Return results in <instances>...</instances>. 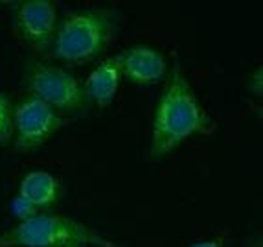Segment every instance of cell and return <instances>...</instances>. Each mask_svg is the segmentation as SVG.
Returning <instances> with one entry per match:
<instances>
[{"label": "cell", "instance_id": "ba28073f", "mask_svg": "<svg viewBox=\"0 0 263 247\" xmlns=\"http://www.w3.org/2000/svg\"><path fill=\"white\" fill-rule=\"evenodd\" d=\"M120 78H122V63L120 56H110L101 61L98 68L90 72L87 81L83 83L85 94L88 102L96 103L98 107H107L118 91Z\"/></svg>", "mask_w": 263, "mask_h": 247}, {"label": "cell", "instance_id": "30bf717a", "mask_svg": "<svg viewBox=\"0 0 263 247\" xmlns=\"http://www.w3.org/2000/svg\"><path fill=\"white\" fill-rule=\"evenodd\" d=\"M13 142V105L6 94L0 93V146Z\"/></svg>", "mask_w": 263, "mask_h": 247}, {"label": "cell", "instance_id": "277c9868", "mask_svg": "<svg viewBox=\"0 0 263 247\" xmlns=\"http://www.w3.org/2000/svg\"><path fill=\"white\" fill-rule=\"evenodd\" d=\"M24 87L30 96L39 98L57 113H85L88 98L83 83L72 72L43 61H31L24 74Z\"/></svg>", "mask_w": 263, "mask_h": 247}, {"label": "cell", "instance_id": "4fadbf2b", "mask_svg": "<svg viewBox=\"0 0 263 247\" xmlns=\"http://www.w3.org/2000/svg\"><path fill=\"white\" fill-rule=\"evenodd\" d=\"M190 247H221V240H204V242H197Z\"/></svg>", "mask_w": 263, "mask_h": 247}, {"label": "cell", "instance_id": "52a82bcc", "mask_svg": "<svg viewBox=\"0 0 263 247\" xmlns=\"http://www.w3.org/2000/svg\"><path fill=\"white\" fill-rule=\"evenodd\" d=\"M122 76H125L131 83L153 85L164 80L167 74V63L158 50L138 44L120 54Z\"/></svg>", "mask_w": 263, "mask_h": 247}, {"label": "cell", "instance_id": "8fae6325", "mask_svg": "<svg viewBox=\"0 0 263 247\" xmlns=\"http://www.w3.org/2000/svg\"><path fill=\"white\" fill-rule=\"evenodd\" d=\"M11 210H13V214L21 221L28 220V218L35 216L37 214V208L33 207V205L28 203L26 199H22L21 196H15V198L11 199Z\"/></svg>", "mask_w": 263, "mask_h": 247}, {"label": "cell", "instance_id": "7c38bea8", "mask_svg": "<svg viewBox=\"0 0 263 247\" xmlns=\"http://www.w3.org/2000/svg\"><path fill=\"white\" fill-rule=\"evenodd\" d=\"M250 91L254 94H258V96H261V91H263V85H261V68H258V70L252 74V78H250Z\"/></svg>", "mask_w": 263, "mask_h": 247}, {"label": "cell", "instance_id": "6da1fadb", "mask_svg": "<svg viewBox=\"0 0 263 247\" xmlns=\"http://www.w3.org/2000/svg\"><path fill=\"white\" fill-rule=\"evenodd\" d=\"M215 122L199 103L197 94L175 61L155 109L149 159L160 161L193 135H210Z\"/></svg>", "mask_w": 263, "mask_h": 247}, {"label": "cell", "instance_id": "5b68a950", "mask_svg": "<svg viewBox=\"0 0 263 247\" xmlns=\"http://www.w3.org/2000/svg\"><path fill=\"white\" fill-rule=\"evenodd\" d=\"M66 123V118L39 98L28 96L13 107V146L18 151H35Z\"/></svg>", "mask_w": 263, "mask_h": 247}, {"label": "cell", "instance_id": "7a4b0ae2", "mask_svg": "<svg viewBox=\"0 0 263 247\" xmlns=\"http://www.w3.org/2000/svg\"><path fill=\"white\" fill-rule=\"evenodd\" d=\"M118 30V19L110 9H79L57 22L52 58L63 63H87L107 50Z\"/></svg>", "mask_w": 263, "mask_h": 247}, {"label": "cell", "instance_id": "5bb4252c", "mask_svg": "<svg viewBox=\"0 0 263 247\" xmlns=\"http://www.w3.org/2000/svg\"><path fill=\"white\" fill-rule=\"evenodd\" d=\"M59 247H81V245H59Z\"/></svg>", "mask_w": 263, "mask_h": 247}, {"label": "cell", "instance_id": "8992f818", "mask_svg": "<svg viewBox=\"0 0 263 247\" xmlns=\"http://www.w3.org/2000/svg\"><path fill=\"white\" fill-rule=\"evenodd\" d=\"M15 28L24 43L39 54L52 50L57 30V9L50 0H26L15 9Z\"/></svg>", "mask_w": 263, "mask_h": 247}, {"label": "cell", "instance_id": "3957f363", "mask_svg": "<svg viewBox=\"0 0 263 247\" xmlns=\"http://www.w3.org/2000/svg\"><path fill=\"white\" fill-rule=\"evenodd\" d=\"M96 245L118 247L98 231L66 216L39 214L21 221L0 234V247H59Z\"/></svg>", "mask_w": 263, "mask_h": 247}, {"label": "cell", "instance_id": "9c48e42d", "mask_svg": "<svg viewBox=\"0 0 263 247\" xmlns=\"http://www.w3.org/2000/svg\"><path fill=\"white\" fill-rule=\"evenodd\" d=\"M63 194L61 183L55 177L43 170H35L22 177L18 186V196L26 199L28 203L39 210V208H50L59 201Z\"/></svg>", "mask_w": 263, "mask_h": 247}]
</instances>
